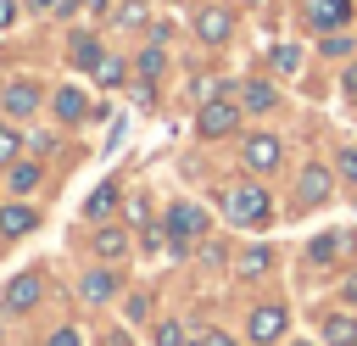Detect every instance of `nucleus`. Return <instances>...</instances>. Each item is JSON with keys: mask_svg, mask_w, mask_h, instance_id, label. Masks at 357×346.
Here are the masks:
<instances>
[{"mask_svg": "<svg viewBox=\"0 0 357 346\" xmlns=\"http://www.w3.org/2000/svg\"><path fill=\"white\" fill-rule=\"evenodd\" d=\"M340 246H346V234L329 229V234H318V240L307 246V257H312V262H329V257H340Z\"/></svg>", "mask_w": 357, "mask_h": 346, "instance_id": "4be33fe9", "label": "nucleus"}, {"mask_svg": "<svg viewBox=\"0 0 357 346\" xmlns=\"http://www.w3.org/2000/svg\"><path fill=\"white\" fill-rule=\"evenodd\" d=\"M28 6H33V11H56L61 0H28Z\"/></svg>", "mask_w": 357, "mask_h": 346, "instance_id": "f704fd0d", "label": "nucleus"}, {"mask_svg": "<svg viewBox=\"0 0 357 346\" xmlns=\"http://www.w3.org/2000/svg\"><path fill=\"white\" fill-rule=\"evenodd\" d=\"M324 50H329V56H346V50H351V39H346V33H329V39H324Z\"/></svg>", "mask_w": 357, "mask_h": 346, "instance_id": "c85d7f7f", "label": "nucleus"}, {"mask_svg": "<svg viewBox=\"0 0 357 346\" xmlns=\"http://www.w3.org/2000/svg\"><path fill=\"white\" fill-rule=\"evenodd\" d=\"M39 100H45V95H39L33 84H6V89H0V112H6V117H33Z\"/></svg>", "mask_w": 357, "mask_h": 346, "instance_id": "0eeeda50", "label": "nucleus"}, {"mask_svg": "<svg viewBox=\"0 0 357 346\" xmlns=\"http://www.w3.org/2000/svg\"><path fill=\"white\" fill-rule=\"evenodd\" d=\"M50 346H78V335H73V329H56V335H50Z\"/></svg>", "mask_w": 357, "mask_h": 346, "instance_id": "72a5a7b5", "label": "nucleus"}, {"mask_svg": "<svg viewBox=\"0 0 357 346\" xmlns=\"http://www.w3.org/2000/svg\"><path fill=\"white\" fill-rule=\"evenodd\" d=\"M279 156H284V145H279L273 134H251V140L240 145V162H245L251 173H273V167H279Z\"/></svg>", "mask_w": 357, "mask_h": 346, "instance_id": "39448f33", "label": "nucleus"}, {"mask_svg": "<svg viewBox=\"0 0 357 346\" xmlns=\"http://www.w3.org/2000/svg\"><path fill=\"white\" fill-rule=\"evenodd\" d=\"M156 346H190V335L178 324H156Z\"/></svg>", "mask_w": 357, "mask_h": 346, "instance_id": "cd10ccee", "label": "nucleus"}, {"mask_svg": "<svg viewBox=\"0 0 357 346\" xmlns=\"http://www.w3.org/2000/svg\"><path fill=\"white\" fill-rule=\"evenodd\" d=\"M39 290H45V285H39V273H17V279L0 290V301H6V313H28V307L39 301Z\"/></svg>", "mask_w": 357, "mask_h": 346, "instance_id": "6e6552de", "label": "nucleus"}, {"mask_svg": "<svg viewBox=\"0 0 357 346\" xmlns=\"http://www.w3.org/2000/svg\"><path fill=\"white\" fill-rule=\"evenodd\" d=\"M89 246H95V257H100V262H117V257L128 251V234H123V229H95V240H89Z\"/></svg>", "mask_w": 357, "mask_h": 346, "instance_id": "4468645a", "label": "nucleus"}, {"mask_svg": "<svg viewBox=\"0 0 357 346\" xmlns=\"http://www.w3.org/2000/svg\"><path fill=\"white\" fill-rule=\"evenodd\" d=\"M284 329H290V313L273 301V307H257L251 313V324H245V335L257 340V346H273V340H284Z\"/></svg>", "mask_w": 357, "mask_h": 346, "instance_id": "20e7f679", "label": "nucleus"}, {"mask_svg": "<svg viewBox=\"0 0 357 346\" xmlns=\"http://www.w3.org/2000/svg\"><path fill=\"white\" fill-rule=\"evenodd\" d=\"M234 268H240V279H262V273L273 268V251H268V246H251V251H245Z\"/></svg>", "mask_w": 357, "mask_h": 346, "instance_id": "a211bd4d", "label": "nucleus"}, {"mask_svg": "<svg viewBox=\"0 0 357 346\" xmlns=\"http://www.w3.org/2000/svg\"><path fill=\"white\" fill-rule=\"evenodd\" d=\"M229 33H234V17L223 6H201L195 11V39L201 45H229Z\"/></svg>", "mask_w": 357, "mask_h": 346, "instance_id": "423d86ee", "label": "nucleus"}, {"mask_svg": "<svg viewBox=\"0 0 357 346\" xmlns=\"http://www.w3.org/2000/svg\"><path fill=\"white\" fill-rule=\"evenodd\" d=\"M223 218L240 223V229H262V223L273 218V201H268L262 184H229V190H223Z\"/></svg>", "mask_w": 357, "mask_h": 346, "instance_id": "f257e3e1", "label": "nucleus"}, {"mask_svg": "<svg viewBox=\"0 0 357 346\" xmlns=\"http://www.w3.org/2000/svg\"><path fill=\"white\" fill-rule=\"evenodd\" d=\"M145 22V0H128V6H117V28H139Z\"/></svg>", "mask_w": 357, "mask_h": 346, "instance_id": "bb28decb", "label": "nucleus"}, {"mask_svg": "<svg viewBox=\"0 0 357 346\" xmlns=\"http://www.w3.org/2000/svg\"><path fill=\"white\" fill-rule=\"evenodd\" d=\"M162 67H167L162 45H151V50H139V56H134V73H139V84H156V78H162Z\"/></svg>", "mask_w": 357, "mask_h": 346, "instance_id": "dca6fc26", "label": "nucleus"}, {"mask_svg": "<svg viewBox=\"0 0 357 346\" xmlns=\"http://www.w3.org/2000/svg\"><path fill=\"white\" fill-rule=\"evenodd\" d=\"M273 100H279V95H273L268 78H245V89H240V106H245V112H273Z\"/></svg>", "mask_w": 357, "mask_h": 346, "instance_id": "f8f14e48", "label": "nucleus"}, {"mask_svg": "<svg viewBox=\"0 0 357 346\" xmlns=\"http://www.w3.org/2000/svg\"><path fill=\"white\" fill-rule=\"evenodd\" d=\"M123 73H128V67H123L117 56H106V61L95 67V84H100V89H117V84H123Z\"/></svg>", "mask_w": 357, "mask_h": 346, "instance_id": "5701e85b", "label": "nucleus"}, {"mask_svg": "<svg viewBox=\"0 0 357 346\" xmlns=\"http://www.w3.org/2000/svg\"><path fill=\"white\" fill-rule=\"evenodd\" d=\"M17 151H22L17 128H11V123H0V167H6V162H17Z\"/></svg>", "mask_w": 357, "mask_h": 346, "instance_id": "a878e982", "label": "nucleus"}, {"mask_svg": "<svg viewBox=\"0 0 357 346\" xmlns=\"http://www.w3.org/2000/svg\"><path fill=\"white\" fill-rule=\"evenodd\" d=\"M190 346H201V340H190Z\"/></svg>", "mask_w": 357, "mask_h": 346, "instance_id": "4c0bfd02", "label": "nucleus"}, {"mask_svg": "<svg viewBox=\"0 0 357 346\" xmlns=\"http://www.w3.org/2000/svg\"><path fill=\"white\" fill-rule=\"evenodd\" d=\"M324 340H329V346H357V324L335 313V318H324Z\"/></svg>", "mask_w": 357, "mask_h": 346, "instance_id": "aec40b11", "label": "nucleus"}, {"mask_svg": "<svg viewBox=\"0 0 357 346\" xmlns=\"http://www.w3.org/2000/svg\"><path fill=\"white\" fill-rule=\"evenodd\" d=\"M290 346H312V340H290Z\"/></svg>", "mask_w": 357, "mask_h": 346, "instance_id": "c9c22d12", "label": "nucleus"}, {"mask_svg": "<svg viewBox=\"0 0 357 346\" xmlns=\"http://www.w3.org/2000/svg\"><path fill=\"white\" fill-rule=\"evenodd\" d=\"M301 67V50L296 45H273V73H296Z\"/></svg>", "mask_w": 357, "mask_h": 346, "instance_id": "393cba45", "label": "nucleus"}, {"mask_svg": "<svg viewBox=\"0 0 357 346\" xmlns=\"http://www.w3.org/2000/svg\"><path fill=\"white\" fill-rule=\"evenodd\" d=\"M201 234H206V212H201V206H190V201L167 206V246H173V251H184V246L201 240Z\"/></svg>", "mask_w": 357, "mask_h": 346, "instance_id": "7ed1b4c3", "label": "nucleus"}, {"mask_svg": "<svg viewBox=\"0 0 357 346\" xmlns=\"http://www.w3.org/2000/svg\"><path fill=\"white\" fill-rule=\"evenodd\" d=\"M117 201H123V190H117V179H106V184H95V190H89V201H84V212H89V218L100 223V218H106V212H112Z\"/></svg>", "mask_w": 357, "mask_h": 346, "instance_id": "ddd939ff", "label": "nucleus"}, {"mask_svg": "<svg viewBox=\"0 0 357 346\" xmlns=\"http://www.w3.org/2000/svg\"><path fill=\"white\" fill-rule=\"evenodd\" d=\"M78 290H84V301H112V296H117V273H112V268H89V273L78 279Z\"/></svg>", "mask_w": 357, "mask_h": 346, "instance_id": "9d476101", "label": "nucleus"}, {"mask_svg": "<svg viewBox=\"0 0 357 346\" xmlns=\"http://www.w3.org/2000/svg\"><path fill=\"white\" fill-rule=\"evenodd\" d=\"M17 22V0H0V28H11Z\"/></svg>", "mask_w": 357, "mask_h": 346, "instance_id": "2f4dec72", "label": "nucleus"}, {"mask_svg": "<svg viewBox=\"0 0 357 346\" xmlns=\"http://www.w3.org/2000/svg\"><path fill=\"white\" fill-rule=\"evenodd\" d=\"M351 296H357V279H351Z\"/></svg>", "mask_w": 357, "mask_h": 346, "instance_id": "e433bc0d", "label": "nucleus"}, {"mask_svg": "<svg viewBox=\"0 0 357 346\" xmlns=\"http://www.w3.org/2000/svg\"><path fill=\"white\" fill-rule=\"evenodd\" d=\"M39 173H45L39 162H11V167H6V179H11V190H17V195H28V190L39 184Z\"/></svg>", "mask_w": 357, "mask_h": 346, "instance_id": "6ab92c4d", "label": "nucleus"}, {"mask_svg": "<svg viewBox=\"0 0 357 346\" xmlns=\"http://www.w3.org/2000/svg\"><path fill=\"white\" fill-rule=\"evenodd\" d=\"M201 346H234V340H229L223 329H206V335H201Z\"/></svg>", "mask_w": 357, "mask_h": 346, "instance_id": "7c9ffc66", "label": "nucleus"}, {"mask_svg": "<svg viewBox=\"0 0 357 346\" xmlns=\"http://www.w3.org/2000/svg\"><path fill=\"white\" fill-rule=\"evenodd\" d=\"M340 173H346V179L357 184V151H340Z\"/></svg>", "mask_w": 357, "mask_h": 346, "instance_id": "c756f323", "label": "nucleus"}, {"mask_svg": "<svg viewBox=\"0 0 357 346\" xmlns=\"http://www.w3.org/2000/svg\"><path fill=\"white\" fill-rule=\"evenodd\" d=\"M33 223H39V212H33V206H22V201L0 206V234H11V240H17V234H28Z\"/></svg>", "mask_w": 357, "mask_h": 346, "instance_id": "9b49d317", "label": "nucleus"}, {"mask_svg": "<svg viewBox=\"0 0 357 346\" xmlns=\"http://www.w3.org/2000/svg\"><path fill=\"white\" fill-rule=\"evenodd\" d=\"M301 201H324L329 195V167H301Z\"/></svg>", "mask_w": 357, "mask_h": 346, "instance_id": "f3484780", "label": "nucleus"}, {"mask_svg": "<svg viewBox=\"0 0 357 346\" xmlns=\"http://www.w3.org/2000/svg\"><path fill=\"white\" fill-rule=\"evenodd\" d=\"M240 117H245V106H234V100H206L201 112H195V134L201 140H223V134H234L240 128Z\"/></svg>", "mask_w": 357, "mask_h": 346, "instance_id": "f03ea898", "label": "nucleus"}, {"mask_svg": "<svg viewBox=\"0 0 357 346\" xmlns=\"http://www.w3.org/2000/svg\"><path fill=\"white\" fill-rule=\"evenodd\" d=\"M106 61V50H100V39H89V33H78L73 39V67H84V73H95Z\"/></svg>", "mask_w": 357, "mask_h": 346, "instance_id": "2eb2a0df", "label": "nucleus"}, {"mask_svg": "<svg viewBox=\"0 0 357 346\" xmlns=\"http://www.w3.org/2000/svg\"><path fill=\"white\" fill-rule=\"evenodd\" d=\"M190 95H195V100L206 106V100H218V95H223V78H212V73H201V78L190 84Z\"/></svg>", "mask_w": 357, "mask_h": 346, "instance_id": "b1692460", "label": "nucleus"}, {"mask_svg": "<svg viewBox=\"0 0 357 346\" xmlns=\"http://www.w3.org/2000/svg\"><path fill=\"white\" fill-rule=\"evenodd\" d=\"M84 112H89V106H84L78 89H56V117H61V123H78Z\"/></svg>", "mask_w": 357, "mask_h": 346, "instance_id": "412c9836", "label": "nucleus"}, {"mask_svg": "<svg viewBox=\"0 0 357 346\" xmlns=\"http://www.w3.org/2000/svg\"><path fill=\"white\" fill-rule=\"evenodd\" d=\"M351 17V0H307V22L312 28H340Z\"/></svg>", "mask_w": 357, "mask_h": 346, "instance_id": "1a4fd4ad", "label": "nucleus"}, {"mask_svg": "<svg viewBox=\"0 0 357 346\" xmlns=\"http://www.w3.org/2000/svg\"><path fill=\"white\" fill-rule=\"evenodd\" d=\"M340 84H346V95H351V100H357V61H351V67H346V73H340Z\"/></svg>", "mask_w": 357, "mask_h": 346, "instance_id": "473e14b6", "label": "nucleus"}]
</instances>
